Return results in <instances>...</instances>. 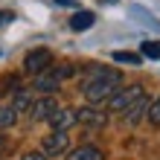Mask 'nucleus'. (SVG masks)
<instances>
[{"label": "nucleus", "instance_id": "nucleus-8", "mask_svg": "<svg viewBox=\"0 0 160 160\" xmlns=\"http://www.w3.org/2000/svg\"><path fill=\"white\" fill-rule=\"evenodd\" d=\"M32 88H35V90H41V93H55V90L61 88V79L55 76L52 70H44V73H38V76H35Z\"/></svg>", "mask_w": 160, "mask_h": 160}, {"label": "nucleus", "instance_id": "nucleus-6", "mask_svg": "<svg viewBox=\"0 0 160 160\" xmlns=\"http://www.w3.org/2000/svg\"><path fill=\"white\" fill-rule=\"evenodd\" d=\"M76 122H82V125H88V128H102L108 122V117L102 114V111H96L93 105H88V108L76 111Z\"/></svg>", "mask_w": 160, "mask_h": 160}, {"label": "nucleus", "instance_id": "nucleus-11", "mask_svg": "<svg viewBox=\"0 0 160 160\" xmlns=\"http://www.w3.org/2000/svg\"><path fill=\"white\" fill-rule=\"evenodd\" d=\"M32 102H35V99H32V93H29V90H23V88L12 93V108H15V114H18V117L26 114V111L32 108Z\"/></svg>", "mask_w": 160, "mask_h": 160}, {"label": "nucleus", "instance_id": "nucleus-10", "mask_svg": "<svg viewBox=\"0 0 160 160\" xmlns=\"http://www.w3.org/2000/svg\"><path fill=\"white\" fill-rule=\"evenodd\" d=\"M93 23H96V15L88 12V9H82V12H76V15L70 18V29L73 32H88Z\"/></svg>", "mask_w": 160, "mask_h": 160}, {"label": "nucleus", "instance_id": "nucleus-23", "mask_svg": "<svg viewBox=\"0 0 160 160\" xmlns=\"http://www.w3.org/2000/svg\"><path fill=\"white\" fill-rule=\"evenodd\" d=\"M9 152V146H6V140H0V154H6Z\"/></svg>", "mask_w": 160, "mask_h": 160}, {"label": "nucleus", "instance_id": "nucleus-17", "mask_svg": "<svg viewBox=\"0 0 160 160\" xmlns=\"http://www.w3.org/2000/svg\"><path fill=\"white\" fill-rule=\"evenodd\" d=\"M146 117H148V122H152V125H157V128H160V96L152 102V105H148Z\"/></svg>", "mask_w": 160, "mask_h": 160}, {"label": "nucleus", "instance_id": "nucleus-14", "mask_svg": "<svg viewBox=\"0 0 160 160\" xmlns=\"http://www.w3.org/2000/svg\"><path fill=\"white\" fill-rule=\"evenodd\" d=\"M140 52H143L146 58L157 61V58H160V44H157V41H143V44H140Z\"/></svg>", "mask_w": 160, "mask_h": 160}, {"label": "nucleus", "instance_id": "nucleus-4", "mask_svg": "<svg viewBox=\"0 0 160 160\" xmlns=\"http://www.w3.org/2000/svg\"><path fill=\"white\" fill-rule=\"evenodd\" d=\"M70 146V137L67 131H50L44 140H41V154L44 157H55V154H64Z\"/></svg>", "mask_w": 160, "mask_h": 160}, {"label": "nucleus", "instance_id": "nucleus-20", "mask_svg": "<svg viewBox=\"0 0 160 160\" xmlns=\"http://www.w3.org/2000/svg\"><path fill=\"white\" fill-rule=\"evenodd\" d=\"M21 160H47V157H44L41 152H26V154H23Z\"/></svg>", "mask_w": 160, "mask_h": 160}, {"label": "nucleus", "instance_id": "nucleus-2", "mask_svg": "<svg viewBox=\"0 0 160 160\" xmlns=\"http://www.w3.org/2000/svg\"><path fill=\"white\" fill-rule=\"evenodd\" d=\"M143 96H146L143 84H128V88H119L114 96L108 99V111H114V114H125V111L134 105L137 99H143Z\"/></svg>", "mask_w": 160, "mask_h": 160}, {"label": "nucleus", "instance_id": "nucleus-12", "mask_svg": "<svg viewBox=\"0 0 160 160\" xmlns=\"http://www.w3.org/2000/svg\"><path fill=\"white\" fill-rule=\"evenodd\" d=\"M146 111H148V99L143 96V99H137L134 105H131L125 114H122V117H125V125H137V122L143 119V114H146Z\"/></svg>", "mask_w": 160, "mask_h": 160}, {"label": "nucleus", "instance_id": "nucleus-21", "mask_svg": "<svg viewBox=\"0 0 160 160\" xmlns=\"http://www.w3.org/2000/svg\"><path fill=\"white\" fill-rule=\"evenodd\" d=\"M9 21H15V15H12V12H0V26L9 23Z\"/></svg>", "mask_w": 160, "mask_h": 160}, {"label": "nucleus", "instance_id": "nucleus-19", "mask_svg": "<svg viewBox=\"0 0 160 160\" xmlns=\"http://www.w3.org/2000/svg\"><path fill=\"white\" fill-rule=\"evenodd\" d=\"M52 73L64 82V79H70V76H73V67H70V64H58V67H52Z\"/></svg>", "mask_w": 160, "mask_h": 160}, {"label": "nucleus", "instance_id": "nucleus-9", "mask_svg": "<svg viewBox=\"0 0 160 160\" xmlns=\"http://www.w3.org/2000/svg\"><path fill=\"white\" fill-rule=\"evenodd\" d=\"M67 160H105V152L96 146H79V148H73V152H67Z\"/></svg>", "mask_w": 160, "mask_h": 160}, {"label": "nucleus", "instance_id": "nucleus-7", "mask_svg": "<svg viewBox=\"0 0 160 160\" xmlns=\"http://www.w3.org/2000/svg\"><path fill=\"white\" fill-rule=\"evenodd\" d=\"M47 122L52 131H67L70 125H76V108H58Z\"/></svg>", "mask_w": 160, "mask_h": 160}, {"label": "nucleus", "instance_id": "nucleus-13", "mask_svg": "<svg viewBox=\"0 0 160 160\" xmlns=\"http://www.w3.org/2000/svg\"><path fill=\"white\" fill-rule=\"evenodd\" d=\"M18 122V114L12 105H0V128H12Z\"/></svg>", "mask_w": 160, "mask_h": 160}, {"label": "nucleus", "instance_id": "nucleus-1", "mask_svg": "<svg viewBox=\"0 0 160 160\" xmlns=\"http://www.w3.org/2000/svg\"><path fill=\"white\" fill-rule=\"evenodd\" d=\"M119 88H122V73L111 70V67H99L82 82V96L88 99V105H102V102H108Z\"/></svg>", "mask_w": 160, "mask_h": 160}, {"label": "nucleus", "instance_id": "nucleus-3", "mask_svg": "<svg viewBox=\"0 0 160 160\" xmlns=\"http://www.w3.org/2000/svg\"><path fill=\"white\" fill-rule=\"evenodd\" d=\"M52 67V52L47 50V47H38V50H29L23 58V70L32 73V76H38V73L50 70Z\"/></svg>", "mask_w": 160, "mask_h": 160}, {"label": "nucleus", "instance_id": "nucleus-5", "mask_svg": "<svg viewBox=\"0 0 160 160\" xmlns=\"http://www.w3.org/2000/svg\"><path fill=\"white\" fill-rule=\"evenodd\" d=\"M55 111H58V102H55V96H41V99H35L32 102V108H29V119L32 122H47Z\"/></svg>", "mask_w": 160, "mask_h": 160}, {"label": "nucleus", "instance_id": "nucleus-16", "mask_svg": "<svg viewBox=\"0 0 160 160\" xmlns=\"http://www.w3.org/2000/svg\"><path fill=\"white\" fill-rule=\"evenodd\" d=\"M131 15H134V18H143V21H146L148 26H152V29H160V21H157V18H152L148 12H143L140 6H131Z\"/></svg>", "mask_w": 160, "mask_h": 160}, {"label": "nucleus", "instance_id": "nucleus-15", "mask_svg": "<svg viewBox=\"0 0 160 160\" xmlns=\"http://www.w3.org/2000/svg\"><path fill=\"white\" fill-rule=\"evenodd\" d=\"M15 90H21V82H18V76H9L0 82V96H12Z\"/></svg>", "mask_w": 160, "mask_h": 160}, {"label": "nucleus", "instance_id": "nucleus-18", "mask_svg": "<svg viewBox=\"0 0 160 160\" xmlns=\"http://www.w3.org/2000/svg\"><path fill=\"white\" fill-rule=\"evenodd\" d=\"M143 55H134V52H114V61H125V64H140Z\"/></svg>", "mask_w": 160, "mask_h": 160}, {"label": "nucleus", "instance_id": "nucleus-22", "mask_svg": "<svg viewBox=\"0 0 160 160\" xmlns=\"http://www.w3.org/2000/svg\"><path fill=\"white\" fill-rule=\"evenodd\" d=\"M55 6H73V0H55Z\"/></svg>", "mask_w": 160, "mask_h": 160}, {"label": "nucleus", "instance_id": "nucleus-24", "mask_svg": "<svg viewBox=\"0 0 160 160\" xmlns=\"http://www.w3.org/2000/svg\"><path fill=\"white\" fill-rule=\"evenodd\" d=\"M105 3H108V6H111V3H117V0H105Z\"/></svg>", "mask_w": 160, "mask_h": 160}]
</instances>
